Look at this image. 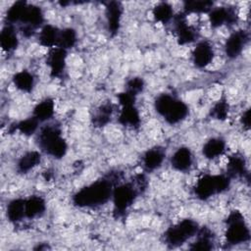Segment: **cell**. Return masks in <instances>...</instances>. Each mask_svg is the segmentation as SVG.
<instances>
[{
	"label": "cell",
	"mask_w": 251,
	"mask_h": 251,
	"mask_svg": "<svg viewBox=\"0 0 251 251\" xmlns=\"http://www.w3.org/2000/svg\"><path fill=\"white\" fill-rule=\"evenodd\" d=\"M120 177V173H111L106 177L81 188L74 195V204L78 207H96L106 203L112 196L115 182L119 181Z\"/></svg>",
	"instance_id": "6da1fadb"
},
{
	"label": "cell",
	"mask_w": 251,
	"mask_h": 251,
	"mask_svg": "<svg viewBox=\"0 0 251 251\" xmlns=\"http://www.w3.org/2000/svg\"><path fill=\"white\" fill-rule=\"evenodd\" d=\"M155 109L171 125L182 121L188 114L187 105L169 94H162L156 99Z\"/></svg>",
	"instance_id": "7a4b0ae2"
},
{
	"label": "cell",
	"mask_w": 251,
	"mask_h": 251,
	"mask_svg": "<svg viewBox=\"0 0 251 251\" xmlns=\"http://www.w3.org/2000/svg\"><path fill=\"white\" fill-rule=\"evenodd\" d=\"M39 146L54 158H62L67 152V143L61 135V130L54 126L43 127L38 136Z\"/></svg>",
	"instance_id": "3957f363"
},
{
	"label": "cell",
	"mask_w": 251,
	"mask_h": 251,
	"mask_svg": "<svg viewBox=\"0 0 251 251\" xmlns=\"http://www.w3.org/2000/svg\"><path fill=\"white\" fill-rule=\"evenodd\" d=\"M230 183V177L223 175L202 176L196 183L194 188L195 194L198 198L205 200L217 193L226 190Z\"/></svg>",
	"instance_id": "277c9868"
},
{
	"label": "cell",
	"mask_w": 251,
	"mask_h": 251,
	"mask_svg": "<svg viewBox=\"0 0 251 251\" xmlns=\"http://www.w3.org/2000/svg\"><path fill=\"white\" fill-rule=\"evenodd\" d=\"M226 238L228 243L238 244L249 240L250 231L240 212L232 211L226 219Z\"/></svg>",
	"instance_id": "5b68a950"
},
{
	"label": "cell",
	"mask_w": 251,
	"mask_h": 251,
	"mask_svg": "<svg viewBox=\"0 0 251 251\" xmlns=\"http://www.w3.org/2000/svg\"><path fill=\"white\" fill-rule=\"evenodd\" d=\"M197 231L198 225L192 220L185 219L167 229L165 233V240L170 246L176 247L183 244Z\"/></svg>",
	"instance_id": "8992f818"
},
{
	"label": "cell",
	"mask_w": 251,
	"mask_h": 251,
	"mask_svg": "<svg viewBox=\"0 0 251 251\" xmlns=\"http://www.w3.org/2000/svg\"><path fill=\"white\" fill-rule=\"evenodd\" d=\"M138 194L132 183H124L113 188L112 197L114 202V212L119 216L123 215L133 203Z\"/></svg>",
	"instance_id": "52a82bcc"
},
{
	"label": "cell",
	"mask_w": 251,
	"mask_h": 251,
	"mask_svg": "<svg viewBox=\"0 0 251 251\" xmlns=\"http://www.w3.org/2000/svg\"><path fill=\"white\" fill-rule=\"evenodd\" d=\"M20 22L25 24V26L23 27V33L25 36L31 35L33 30L40 26L43 23V14L41 9L37 6L27 4Z\"/></svg>",
	"instance_id": "ba28073f"
},
{
	"label": "cell",
	"mask_w": 251,
	"mask_h": 251,
	"mask_svg": "<svg viewBox=\"0 0 251 251\" xmlns=\"http://www.w3.org/2000/svg\"><path fill=\"white\" fill-rule=\"evenodd\" d=\"M175 31L179 44H187L195 40L196 30L187 24L185 14H178L175 18Z\"/></svg>",
	"instance_id": "9c48e42d"
},
{
	"label": "cell",
	"mask_w": 251,
	"mask_h": 251,
	"mask_svg": "<svg viewBox=\"0 0 251 251\" xmlns=\"http://www.w3.org/2000/svg\"><path fill=\"white\" fill-rule=\"evenodd\" d=\"M66 50L54 47L50 50L47 56V65L50 67V75L52 77L60 76L65 69L66 65Z\"/></svg>",
	"instance_id": "30bf717a"
},
{
	"label": "cell",
	"mask_w": 251,
	"mask_h": 251,
	"mask_svg": "<svg viewBox=\"0 0 251 251\" xmlns=\"http://www.w3.org/2000/svg\"><path fill=\"white\" fill-rule=\"evenodd\" d=\"M209 19L211 25L218 27L224 24L233 25L237 21V14L232 8H216L210 11Z\"/></svg>",
	"instance_id": "8fae6325"
},
{
	"label": "cell",
	"mask_w": 251,
	"mask_h": 251,
	"mask_svg": "<svg viewBox=\"0 0 251 251\" xmlns=\"http://www.w3.org/2000/svg\"><path fill=\"white\" fill-rule=\"evenodd\" d=\"M123 14V7L120 2L111 1L106 6V18L108 23V30L113 36L120 29V23Z\"/></svg>",
	"instance_id": "7c38bea8"
},
{
	"label": "cell",
	"mask_w": 251,
	"mask_h": 251,
	"mask_svg": "<svg viewBox=\"0 0 251 251\" xmlns=\"http://www.w3.org/2000/svg\"><path fill=\"white\" fill-rule=\"evenodd\" d=\"M247 33L244 30H238L233 32L227 38L225 45V51L226 56L229 58L237 57L241 53L247 41Z\"/></svg>",
	"instance_id": "4fadbf2b"
},
{
	"label": "cell",
	"mask_w": 251,
	"mask_h": 251,
	"mask_svg": "<svg viewBox=\"0 0 251 251\" xmlns=\"http://www.w3.org/2000/svg\"><path fill=\"white\" fill-rule=\"evenodd\" d=\"M193 63L198 68H204L208 66L214 57V51L211 44L207 41H201L194 48L193 53Z\"/></svg>",
	"instance_id": "5bb4252c"
},
{
	"label": "cell",
	"mask_w": 251,
	"mask_h": 251,
	"mask_svg": "<svg viewBox=\"0 0 251 251\" xmlns=\"http://www.w3.org/2000/svg\"><path fill=\"white\" fill-rule=\"evenodd\" d=\"M171 163L172 166L179 172L187 171L192 164L191 151L186 147L178 148L173 155Z\"/></svg>",
	"instance_id": "9a60e30c"
},
{
	"label": "cell",
	"mask_w": 251,
	"mask_h": 251,
	"mask_svg": "<svg viewBox=\"0 0 251 251\" xmlns=\"http://www.w3.org/2000/svg\"><path fill=\"white\" fill-rule=\"evenodd\" d=\"M165 158V151L160 147H154L146 151L143 156V166L147 171L159 168Z\"/></svg>",
	"instance_id": "2e32d148"
},
{
	"label": "cell",
	"mask_w": 251,
	"mask_h": 251,
	"mask_svg": "<svg viewBox=\"0 0 251 251\" xmlns=\"http://www.w3.org/2000/svg\"><path fill=\"white\" fill-rule=\"evenodd\" d=\"M119 123L123 126H137L139 125L140 117L134 105L122 106V110L119 116Z\"/></svg>",
	"instance_id": "e0dca14e"
},
{
	"label": "cell",
	"mask_w": 251,
	"mask_h": 251,
	"mask_svg": "<svg viewBox=\"0 0 251 251\" xmlns=\"http://www.w3.org/2000/svg\"><path fill=\"white\" fill-rule=\"evenodd\" d=\"M18 37L16 31L11 25H6L0 33V44L4 51L11 52L18 46Z\"/></svg>",
	"instance_id": "ac0fdd59"
},
{
	"label": "cell",
	"mask_w": 251,
	"mask_h": 251,
	"mask_svg": "<svg viewBox=\"0 0 251 251\" xmlns=\"http://www.w3.org/2000/svg\"><path fill=\"white\" fill-rule=\"evenodd\" d=\"M226 150V143L221 138H212L203 146V154L207 159H214L221 156Z\"/></svg>",
	"instance_id": "d6986e66"
},
{
	"label": "cell",
	"mask_w": 251,
	"mask_h": 251,
	"mask_svg": "<svg viewBox=\"0 0 251 251\" xmlns=\"http://www.w3.org/2000/svg\"><path fill=\"white\" fill-rule=\"evenodd\" d=\"M59 32L60 30L51 25H44L39 34L40 44L45 47L57 46Z\"/></svg>",
	"instance_id": "ffe728a7"
},
{
	"label": "cell",
	"mask_w": 251,
	"mask_h": 251,
	"mask_svg": "<svg viewBox=\"0 0 251 251\" xmlns=\"http://www.w3.org/2000/svg\"><path fill=\"white\" fill-rule=\"evenodd\" d=\"M40 154L37 151H29L25 153L18 162V171L25 174L40 163Z\"/></svg>",
	"instance_id": "44dd1931"
},
{
	"label": "cell",
	"mask_w": 251,
	"mask_h": 251,
	"mask_svg": "<svg viewBox=\"0 0 251 251\" xmlns=\"http://www.w3.org/2000/svg\"><path fill=\"white\" fill-rule=\"evenodd\" d=\"M25 199H15L11 201L7 207V217L9 221L16 223L21 221L24 217H25Z\"/></svg>",
	"instance_id": "7402d4cb"
},
{
	"label": "cell",
	"mask_w": 251,
	"mask_h": 251,
	"mask_svg": "<svg viewBox=\"0 0 251 251\" xmlns=\"http://www.w3.org/2000/svg\"><path fill=\"white\" fill-rule=\"evenodd\" d=\"M227 176L228 177H239L243 176L246 173L244 158L240 155H233L228 159L227 163Z\"/></svg>",
	"instance_id": "603a6c76"
},
{
	"label": "cell",
	"mask_w": 251,
	"mask_h": 251,
	"mask_svg": "<svg viewBox=\"0 0 251 251\" xmlns=\"http://www.w3.org/2000/svg\"><path fill=\"white\" fill-rule=\"evenodd\" d=\"M45 210V202L39 196H32L25 200V213L27 218H35L41 215Z\"/></svg>",
	"instance_id": "cb8c5ba5"
},
{
	"label": "cell",
	"mask_w": 251,
	"mask_h": 251,
	"mask_svg": "<svg viewBox=\"0 0 251 251\" xmlns=\"http://www.w3.org/2000/svg\"><path fill=\"white\" fill-rule=\"evenodd\" d=\"M54 114V102L51 99H45L38 103L33 110V118L38 122L50 119Z\"/></svg>",
	"instance_id": "d4e9b609"
},
{
	"label": "cell",
	"mask_w": 251,
	"mask_h": 251,
	"mask_svg": "<svg viewBox=\"0 0 251 251\" xmlns=\"http://www.w3.org/2000/svg\"><path fill=\"white\" fill-rule=\"evenodd\" d=\"M112 113L113 105L111 103H106L100 106L92 118L93 126L96 127H100L107 125L111 120Z\"/></svg>",
	"instance_id": "484cf974"
},
{
	"label": "cell",
	"mask_w": 251,
	"mask_h": 251,
	"mask_svg": "<svg viewBox=\"0 0 251 251\" xmlns=\"http://www.w3.org/2000/svg\"><path fill=\"white\" fill-rule=\"evenodd\" d=\"M13 81L18 89L25 92H29L34 84L33 75L27 71H21L17 73L13 77Z\"/></svg>",
	"instance_id": "4316f807"
},
{
	"label": "cell",
	"mask_w": 251,
	"mask_h": 251,
	"mask_svg": "<svg viewBox=\"0 0 251 251\" xmlns=\"http://www.w3.org/2000/svg\"><path fill=\"white\" fill-rule=\"evenodd\" d=\"M213 248L212 233L207 228H202L198 232L197 240L191 245V250H211Z\"/></svg>",
	"instance_id": "83f0119b"
},
{
	"label": "cell",
	"mask_w": 251,
	"mask_h": 251,
	"mask_svg": "<svg viewBox=\"0 0 251 251\" xmlns=\"http://www.w3.org/2000/svg\"><path fill=\"white\" fill-rule=\"evenodd\" d=\"M76 42V33L73 28H64L60 30L57 47L64 50L72 48Z\"/></svg>",
	"instance_id": "f1b7e54d"
},
{
	"label": "cell",
	"mask_w": 251,
	"mask_h": 251,
	"mask_svg": "<svg viewBox=\"0 0 251 251\" xmlns=\"http://www.w3.org/2000/svg\"><path fill=\"white\" fill-rule=\"evenodd\" d=\"M174 16L172 6L168 3L162 2L153 9V17L155 21L160 23H168Z\"/></svg>",
	"instance_id": "f546056e"
},
{
	"label": "cell",
	"mask_w": 251,
	"mask_h": 251,
	"mask_svg": "<svg viewBox=\"0 0 251 251\" xmlns=\"http://www.w3.org/2000/svg\"><path fill=\"white\" fill-rule=\"evenodd\" d=\"M213 2L211 1H186L184 2V14L187 13H207L212 10Z\"/></svg>",
	"instance_id": "4dcf8cb0"
},
{
	"label": "cell",
	"mask_w": 251,
	"mask_h": 251,
	"mask_svg": "<svg viewBox=\"0 0 251 251\" xmlns=\"http://www.w3.org/2000/svg\"><path fill=\"white\" fill-rule=\"evenodd\" d=\"M27 6V3L25 1H18L14 3L10 9L7 12L6 19L10 24L19 22Z\"/></svg>",
	"instance_id": "1f68e13d"
},
{
	"label": "cell",
	"mask_w": 251,
	"mask_h": 251,
	"mask_svg": "<svg viewBox=\"0 0 251 251\" xmlns=\"http://www.w3.org/2000/svg\"><path fill=\"white\" fill-rule=\"evenodd\" d=\"M38 121L35 118H29L16 125V128L25 135H31L37 129Z\"/></svg>",
	"instance_id": "d6a6232c"
},
{
	"label": "cell",
	"mask_w": 251,
	"mask_h": 251,
	"mask_svg": "<svg viewBox=\"0 0 251 251\" xmlns=\"http://www.w3.org/2000/svg\"><path fill=\"white\" fill-rule=\"evenodd\" d=\"M227 114H228V104L225 99L218 101L211 111L212 117L220 121L226 120L227 117Z\"/></svg>",
	"instance_id": "836d02e7"
},
{
	"label": "cell",
	"mask_w": 251,
	"mask_h": 251,
	"mask_svg": "<svg viewBox=\"0 0 251 251\" xmlns=\"http://www.w3.org/2000/svg\"><path fill=\"white\" fill-rule=\"evenodd\" d=\"M143 87H144V81L141 77H132L127 81L126 91L136 96L139 92L142 91Z\"/></svg>",
	"instance_id": "e575fe53"
},
{
	"label": "cell",
	"mask_w": 251,
	"mask_h": 251,
	"mask_svg": "<svg viewBox=\"0 0 251 251\" xmlns=\"http://www.w3.org/2000/svg\"><path fill=\"white\" fill-rule=\"evenodd\" d=\"M119 102L122 106H127V105H134L135 101V96L127 91L122 92L118 95Z\"/></svg>",
	"instance_id": "d590c367"
},
{
	"label": "cell",
	"mask_w": 251,
	"mask_h": 251,
	"mask_svg": "<svg viewBox=\"0 0 251 251\" xmlns=\"http://www.w3.org/2000/svg\"><path fill=\"white\" fill-rule=\"evenodd\" d=\"M241 123L246 129H249V127H250V110L249 109H247L243 113V115L241 117Z\"/></svg>",
	"instance_id": "8d00e7d4"
}]
</instances>
